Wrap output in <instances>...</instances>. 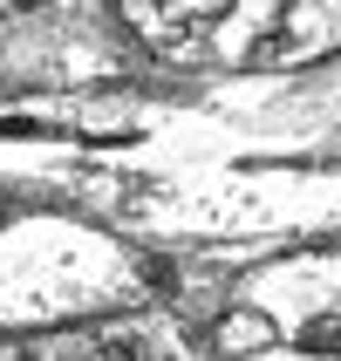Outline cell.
<instances>
[{"label": "cell", "mask_w": 341, "mask_h": 361, "mask_svg": "<svg viewBox=\"0 0 341 361\" xmlns=\"http://www.w3.org/2000/svg\"><path fill=\"white\" fill-rule=\"evenodd\" d=\"M341 48V7H280V27L260 48V68H301V61H321Z\"/></svg>", "instance_id": "6da1fadb"}, {"label": "cell", "mask_w": 341, "mask_h": 361, "mask_svg": "<svg viewBox=\"0 0 341 361\" xmlns=\"http://www.w3.org/2000/svg\"><path fill=\"white\" fill-rule=\"evenodd\" d=\"M246 361H335V355H321V348H266V355H246Z\"/></svg>", "instance_id": "3957f363"}, {"label": "cell", "mask_w": 341, "mask_h": 361, "mask_svg": "<svg viewBox=\"0 0 341 361\" xmlns=\"http://www.w3.org/2000/svg\"><path fill=\"white\" fill-rule=\"evenodd\" d=\"M219 348L225 355H266V348H280V327L266 321V314H253V307H232V314H225L219 321Z\"/></svg>", "instance_id": "7a4b0ae2"}]
</instances>
